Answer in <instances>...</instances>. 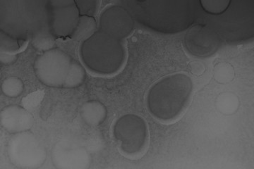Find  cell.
I'll return each instance as SVG.
<instances>
[{
  "instance_id": "obj_7",
  "label": "cell",
  "mask_w": 254,
  "mask_h": 169,
  "mask_svg": "<svg viewBox=\"0 0 254 169\" xmlns=\"http://www.w3.org/2000/svg\"><path fill=\"white\" fill-rule=\"evenodd\" d=\"M48 25L55 38L71 37L81 16L76 1L52 0L48 1Z\"/></svg>"
},
{
  "instance_id": "obj_3",
  "label": "cell",
  "mask_w": 254,
  "mask_h": 169,
  "mask_svg": "<svg viewBox=\"0 0 254 169\" xmlns=\"http://www.w3.org/2000/svg\"><path fill=\"white\" fill-rule=\"evenodd\" d=\"M78 53L85 68L94 74L103 76L118 73L127 59L126 48L123 42L100 30L81 43Z\"/></svg>"
},
{
  "instance_id": "obj_17",
  "label": "cell",
  "mask_w": 254,
  "mask_h": 169,
  "mask_svg": "<svg viewBox=\"0 0 254 169\" xmlns=\"http://www.w3.org/2000/svg\"><path fill=\"white\" fill-rule=\"evenodd\" d=\"M1 90L5 96L8 98H18L24 90V83L18 77H7L1 83Z\"/></svg>"
},
{
  "instance_id": "obj_21",
  "label": "cell",
  "mask_w": 254,
  "mask_h": 169,
  "mask_svg": "<svg viewBox=\"0 0 254 169\" xmlns=\"http://www.w3.org/2000/svg\"><path fill=\"white\" fill-rule=\"evenodd\" d=\"M76 1V6L79 10L81 16H94L98 11L100 1H92V0H80Z\"/></svg>"
},
{
  "instance_id": "obj_13",
  "label": "cell",
  "mask_w": 254,
  "mask_h": 169,
  "mask_svg": "<svg viewBox=\"0 0 254 169\" xmlns=\"http://www.w3.org/2000/svg\"><path fill=\"white\" fill-rule=\"evenodd\" d=\"M56 38L50 31L48 25L41 26L33 32L31 37V44L38 51L45 53L54 49Z\"/></svg>"
},
{
  "instance_id": "obj_20",
  "label": "cell",
  "mask_w": 254,
  "mask_h": 169,
  "mask_svg": "<svg viewBox=\"0 0 254 169\" xmlns=\"http://www.w3.org/2000/svg\"><path fill=\"white\" fill-rule=\"evenodd\" d=\"M22 46L23 45L19 43V40L11 36L6 32L1 31L0 53L18 55V53L22 50Z\"/></svg>"
},
{
  "instance_id": "obj_4",
  "label": "cell",
  "mask_w": 254,
  "mask_h": 169,
  "mask_svg": "<svg viewBox=\"0 0 254 169\" xmlns=\"http://www.w3.org/2000/svg\"><path fill=\"white\" fill-rule=\"evenodd\" d=\"M113 135L119 150L125 156H139L148 147V123L136 113H125L118 117L113 123Z\"/></svg>"
},
{
  "instance_id": "obj_5",
  "label": "cell",
  "mask_w": 254,
  "mask_h": 169,
  "mask_svg": "<svg viewBox=\"0 0 254 169\" xmlns=\"http://www.w3.org/2000/svg\"><path fill=\"white\" fill-rule=\"evenodd\" d=\"M6 151L10 162L19 169L40 168L47 160L46 147L29 130L13 134Z\"/></svg>"
},
{
  "instance_id": "obj_19",
  "label": "cell",
  "mask_w": 254,
  "mask_h": 169,
  "mask_svg": "<svg viewBox=\"0 0 254 169\" xmlns=\"http://www.w3.org/2000/svg\"><path fill=\"white\" fill-rule=\"evenodd\" d=\"M231 0H200L199 4L202 9L213 16H221L230 7Z\"/></svg>"
},
{
  "instance_id": "obj_10",
  "label": "cell",
  "mask_w": 254,
  "mask_h": 169,
  "mask_svg": "<svg viewBox=\"0 0 254 169\" xmlns=\"http://www.w3.org/2000/svg\"><path fill=\"white\" fill-rule=\"evenodd\" d=\"M51 160L55 168L87 169L90 168L91 157L84 147L60 141L52 149Z\"/></svg>"
},
{
  "instance_id": "obj_2",
  "label": "cell",
  "mask_w": 254,
  "mask_h": 169,
  "mask_svg": "<svg viewBox=\"0 0 254 169\" xmlns=\"http://www.w3.org/2000/svg\"><path fill=\"white\" fill-rule=\"evenodd\" d=\"M193 80L186 73H173L152 85L146 95L147 110L155 119L168 123L186 110L193 95Z\"/></svg>"
},
{
  "instance_id": "obj_12",
  "label": "cell",
  "mask_w": 254,
  "mask_h": 169,
  "mask_svg": "<svg viewBox=\"0 0 254 169\" xmlns=\"http://www.w3.org/2000/svg\"><path fill=\"white\" fill-rule=\"evenodd\" d=\"M82 120L89 126L103 124L108 116V110L104 104L98 100H89L82 105L80 109Z\"/></svg>"
},
{
  "instance_id": "obj_16",
  "label": "cell",
  "mask_w": 254,
  "mask_h": 169,
  "mask_svg": "<svg viewBox=\"0 0 254 169\" xmlns=\"http://www.w3.org/2000/svg\"><path fill=\"white\" fill-rule=\"evenodd\" d=\"M87 72L83 63L72 59L63 88L73 89L83 84L86 79Z\"/></svg>"
},
{
  "instance_id": "obj_22",
  "label": "cell",
  "mask_w": 254,
  "mask_h": 169,
  "mask_svg": "<svg viewBox=\"0 0 254 169\" xmlns=\"http://www.w3.org/2000/svg\"><path fill=\"white\" fill-rule=\"evenodd\" d=\"M18 55H11L9 54L0 53V62L3 65H11L16 62Z\"/></svg>"
},
{
  "instance_id": "obj_6",
  "label": "cell",
  "mask_w": 254,
  "mask_h": 169,
  "mask_svg": "<svg viewBox=\"0 0 254 169\" xmlns=\"http://www.w3.org/2000/svg\"><path fill=\"white\" fill-rule=\"evenodd\" d=\"M72 58L56 48L43 53L35 60V74L42 84L50 88H62Z\"/></svg>"
},
{
  "instance_id": "obj_11",
  "label": "cell",
  "mask_w": 254,
  "mask_h": 169,
  "mask_svg": "<svg viewBox=\"0 0 254 169\" xmlns=\"http://www.w3.org/2000/svg\"><path fill=\"white\" fill-rule=\"evenodd\" d=\"M1 127L8 133L16 134L30 130L34 124V117L24 107L11 105L0 113Z\"/></svg>"
},
{
  "instance_id": "obj_18",
  "label": "cell",
  "mask_w": 254,
  "mask_h": 169,
  "mask_svg": "<svg viewBox=\"0 0 254 169\" xmlns=\"http://www.w3.org/2000/svg\"><path fill=\"white\" fill-rule=\"evenodd\" d=\"M235 71L231 63L222 61L215 65L213 69V78L220 84H227L235 78Z\"/></svg>"
},
{
  "instance_id": "obj_8",
  "label": "cell",
  "mask_w": 254,
  "mask_h": 169,
  "mask_svg": "<svg viewBox=\"0 0 254 169\" xmlns=\"http://www.w3.org/2000/svg\"><path fill=\"white\" fill-rule=\"evenodd\" d=\"M184 47L187 53L196 58H208L220 50V35L210 25L196 24L187 29L184 36Z\"/></svg>"
},
{
  "instance_id": "obj_1",
  "label": "cell",
  "mask_w": 254,
  "mask_h": 169,
  "mask_svg": "<svg viewBox=\"0 0 254 169\" xmlns=\"http://www.w3.org/2000/svg\"><path fill=\"white\" fill-rule=\"evenodd\" d=\"M120 3L142 26L163 34L185 31L194 21V4L189 0H133Z\"/></svg>"
},
{
  "instance_id": "obj_9",
  "label": "cell",
  "mask_w": 254,
  "mask_h": 169,
  "mask_svg": "<svg viewBox=\"0 0 254 169\" xmlns=\"http://www.w3.org/2000/svg\"><path fill=\"white\" fill-rule=\"evenodd\" d=\"M98 26L105 34L123 41L134 30V18L125 6L110 5L100 13Z\"/></svg>"
},
{
  "instance_id": "obj_15",
  "label": "cell",
  "mask_w": 254,
  "mask_h": 169,
  "mask_svg": "<svg viewBox=\"0 0 254 169\" xmlns=\"http://www.w3.org/2000/svg\"><path fill=\"white\" fill-rule=\"evenodd\" d=\"M215 107L222 114L231 116L236 113L240 109V100L236 94L232 92H223L217 97Z\"/></svg>"
},
{
  "instance_id": "obj_14",
  "label": "cell",
  "mask_w": 254,
  "mask_h": 169,
  "mask_svg": "<svg viewBox=\"0 0 254 169\" xmlns=\"http://www.w3.org/2000/svg\"><path fill=\"white\" fill-rule=\"evenodd\" d=\"M98 23L93 16H81L77 26L70 38L74 41L83 43L98 31Z\"/></svg>"
}]
</instances>
